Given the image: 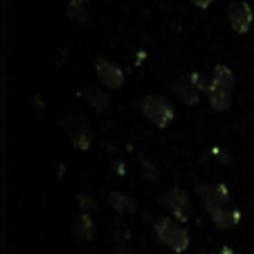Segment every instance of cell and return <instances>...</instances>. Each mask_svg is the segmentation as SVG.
Wrapping results in <instances>:
<instances>
[{
  "mask_svg": "<svg viewBox=\"0 0 254 254\" xmlns=\"http://www.w3.org/2000/svg\"><path fill=\"white\" fill-rule=\"evenodd\" d=\"M83 97H85V103H87L91 109H95V111H103V109H107V105H109L107 93L101 91V89H97V87H87V89L83 91Z\"/></svg>",
  "mask_w": 254,
  "mask_h": 254,
  "instance_id": "obj_14",
  "label": "cell"
},
{
  "mask_svg": "<svg viewBox=\"0 0 254 254\" xmlns=\"http://www.w3.org/2000/svg\"><path fill=\"white\" fill-rule=\"evenodd\" d=\"M190 2H192L196 8L204 10V8H208V6H210V2H212V0H190Z\"/></svg>",
  "mask_w": 254,
  "mask_h": 254,
  "instance_id": "obj_19",
  "label": "cell"
},
{
  "mask_svg": "<svg viewBox=\"0 0 254 254\" xmlns=\"http://www.w3.org/2000/svg\"><path fill=\"white\" fill-rule=\"evenodd\" d=\"M220 254H232V250H230V248H222Z\"/></svg>",
  "mask_w": 254,
  "mask_h": 254,
  "instance_id": "obj_20",
  "label": "cell"
},
{
  "mask_svg": "<svg viewBox=\"0 0 254 254\" xmlns=\"http://www.w3.org/2000/svg\"><path fill=\"white\" fill-rule=\"evenodd\" d=\"M71 234L77 238V240H91L95 236V224L89 216V212H81L73 224H71Z\"/></svg>",
  "mask_w": 254,
  "mask_h": 254,
  "instance_id": "obj_12",
  "label": "cell"
},
{
  "mask_svg": "<svg viewBox=\"0 0 254 254\" xmlns=\"http://www.w3.org/2000/svg\"><path fill=\"white\" fill-rule=\"evenodd\" d=\"M77 204L87 212V210H91V208H95V200H91L87 194H79L77 196Z\"/></svg>",
  "mask_w": 254,
  "mask_h": 254,
  "instance_id": "obj_18",
  "label": "cell"
},
{
  "mask_svg": "<svg viewBox=\"0 0 254 254\" xmlns=\"http://www.w3.org/2000/svg\"><path fill=\"white\" fill-rule=\"evenodd\" d=\"M208 101H210V107L214 111H228L230 105H232V91L226 89V87H218L214 83H208Z\"/></svg>",
  "mask_w": 254,
  "mask_h": 254,
  "instance_id": "obj_9",
  "label": "cell"
},
{
  "mask_svg": "<svg viewBox=\"0 0 254 254\" xmlns=\"http://www.w3.org/2000/svg\"><path fill=\"white\" fill-rule=\"evenodd\" d=\"M226 16H228V22H230L232 30L238 32V34H246V32L250 30L252 18H254L250 4L244 2V0H234V2H230L228 8H226Z\"/></svg>",
  "mask_w": 254,
  "mask_h": 254,
  "instance_id": "obj_8",
  "label": "cell"
},
{
  "mask_svg": "<svg viewBox=\"0 0 254 254\" xmlns=\"http://www.w3.org/2000/svg\"><path fill=\"white\" fill-rule=\"evenodd\" d=\"M67 16L75 22V24H85L87 22V10L83 8V2L81 0H71L67 4Z\"/></svg>",
  "mask_w": 254,
  "mask_h": 254,
  "instance_id": "obj_15",
  "label": "cell"
},
{
  "mask_svg": "<svg viewBox=\"0 0 254 254\" xmlns=\"http://www.w3.org/2000/svg\"><path fill=\"white\" fill-rule=\"evenodd\" d=\"M109 238L111 240H127L129 238V228L125 222L121 220H115L109 224Z\"/></svg>",
  "mask_w": 254,
  "mask_h": 254,
  "instance_id": "obj_16",
  "label": "cell"
},
{
  "mask_svg": "<svg viewBox=\"0 0 254 254\" xmlns=\"http://www.w3.org/2000/svg\"><path fill=\"white\" fill-rule=\"evenodd\" d=\"M62 125H64V129L67 131V135H69L73 147H77V149H81V151H87V149H89V145H91V141H93V129H91V125H89L83 117H79V115L65 117V119L62 121Z\"/></svg>",
  "mask_w": 254,
  "mask_h": 254,
  "instance_id": "obj_5",
  "label": "cell"
},
{
  "mask_svg": "<svg viewBox=\"0 0 254 254\" xmlns=\"http://www.w3.org/2000/svg\"><path fill=\"white\" fill-rule=\"evenodd\" d=\"M139 109H141L143 115H145L153 125H157L159 129L169 127L171 121L175 119V107H173V103H171L165 95H159V93L145 95V97L139 101Z\"/></svg>",
  "mask_w": 254,
  "mask_h": 254,
  "instance_id": "obj_2",
  "label": "cell"
},
{
  "mask_svg": "<svg viewBox=\"0 0 254 254\" xmlns=\"http://www.w3.org/2000/svg\"><path fill=\"white\" fill-rule=\"evenodd\" d=\"M107 204L117 214H133L137 210V202L131 196H127V194H123L119 190H113V192L107 194Z\"/></svg>",
  "mask_w": 254,
  "mask_h": 254,
  "instance_id": "obj_11",
  "label": "cell"
},
{
  "mask_svg": "<svg viewBox=\"0 0 254 254\" xmlns=\"http://www.w3.org/2000/svg\"><path fill=\"white\" fill-rule=\"evenodd\" d=\"M93 67H95V71H97L99 81H101L107 89H113V91L121 89L125 77H123V71H121L119 65H115L113 62L105 60L103 56H97V58L93 60Z\"/></svg>",
  "mask_w": 254,
  "mask_h": 254,
  "instance_id": "obj_7",
  "label": "cell"
},
{
  "mask_svg": "<svg viewBox=\"0 0 254 254\" xmlns=\"http://www.w3.org/2000/svg\"><path fill=\"white\" fill-rule=\"evenodd\" d=\"M141 173H143V177H145L147 181H155V179L159 177V171L153 167V163H149V161H145V159H143V169H141Z\"/></svg>",
  "mask_w": 254,
  "mask_h": 254,
  "instance_id": "obj_17",
  "label": "cell"
},
{
  "mask_svg": "<svg viewBox=\"0 0 254 254\" xmlns=\"http://www.w3.org/2000/svg\"><path fill=\"white\" fill-rule=\"evenodd\" d=\"M208 214H210L212 224H214L218 230H228V228H232V226H236V224L240 222V212H238V210H232V208H226V206L214 208V210H210Z\"/></svg>",
  "mask_w": 254,
  "mask_h": 254,
  "instance_id": "obj_10",
  "label": "cell"
},
{
  "mask_svg": "<svg viewBox=\"0 0 254 254\" xmlns=\"http://www.w3.org/2000/svg\"><path fill=\"white\" fill-rule=\"evenodd\" d=\"M208 83L210 79L198 71H190V73H185L181 75L175 83H173V91L175 95L187 103V105H196L198 99H200V93H206L208 89Z\"/></svg>",
  "mask_w": 254,
  "mask_h": 254,
  "instance_id": "obj_3",
  "label": "cell"
},
{
  "mask_svg": "<svg viewBox=\"0 0 254 254\" xmlns=\"http://www.w3.org/2000/svg\"><path fill=\"white\" fill-rule=\"evenodd\" d=\"M153 228H155V234H157L159 242L165 244L173 252H185L190 244V236H189L187 228L177 218L159 216L153 222Z\"/></svg>",
  "mask_w": 254,
  "mask_h": 254,
  "instance_id": "obj_1",
  "label": "cell"
},
{
  "mask_svg": "<svg viewBox=\"0 0 254 254\" xmlns=\"http://www.w3.org/2000/svg\"><path fill=\"white\" fill-rule=\"evenodd\" d=\"M210 83L218 85V87H226V89H234L236 85V77H234V71L224 65V64H216L214 69H212V75H210Z\"/></svg>",
  "mask_w": 254,
  "mask_h": 254,
  "instance_id": "obj_13",
  "label": "cell"
},
{
  "mask_svg": "<svg viewBox=\"0 0 254 254\" xmlns=\"http://www.w3.org/2000/svg\"><path fill=\"white\" fill-rule=\"evenodd\" d=\"M159 202H161L165 208H169V210L173 212V216H175L179 222H187V220L190 218L192 206H190V198H189V194H187L185 189H181V187L169 189L165 194H161Z\"/></svg>",
  "mask_w": 254,
  "mask_h": 254,
  "instance_id": "obj_4",
  "label": "cell"
},
{
  "mask_svg": "<svg viewBox=\"0 0 254 254\" xmlns=\"http://www.w3.org/2000/svg\"><path fill=\"white\" fill-rule=\"evenodd\" d=\"M196 194L200 198V204L210 212L214 208H222L230 202V190L224 183H212V185H202L196 189Z\"/></svg>",
  "mask_w": 254,
  "mask_h": 254,
  "instance_id": "obj_6",
  "label": "cell"
}]
</instances>
